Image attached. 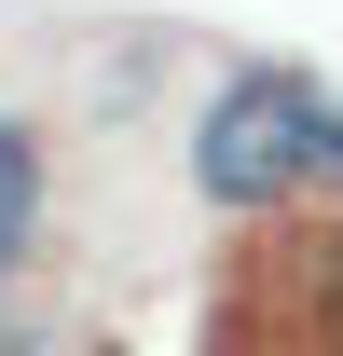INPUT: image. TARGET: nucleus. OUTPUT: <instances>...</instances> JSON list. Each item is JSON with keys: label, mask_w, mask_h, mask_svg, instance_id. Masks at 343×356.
Wrapping results in <instances>:
<instances>
[{"label": "nucleus", "mask_w": 343, "mask_h": 356, "mask_svg": "<svg viewBox=\"0 0 343 356\" xmlns=\"http://www.w3.org/2000/svg\"><path fill=\"white\" fill-rule=\"evenodd\" d=\"M192 192L206 206H302L343 192V96L316 69H234L192 124Z\"/></svg>", "instance_id": "obj_1"}, {"label": "nucleus", "mask_w": 343, "mask_h": 356, "mask_svg": "<svg viewBox=\"0 0 343 356\" xmlns=\"http://www.w3.org/2000/svg\"><path fill=\"white\" fill-rule=\"evenodd\" d=\"M192 356H343V220H289L220 274Z\"/></svg>", "instance_id": "obj_2"}, {"label": "nucleus", "mask_w": 343, "mask_h": 356, "mask_svg": "<svg viewBox=\"0 0 343 356\" xmlns=\"http://www.w3.org/2000/svg\"><path fill=\"white\" fill-rule=\"evenodd\" d=\"M28 233H42V137L0 124V274L28 261Z\"/></svg>", "instance_id": "obj_3"}]
</instances>
